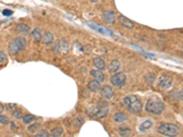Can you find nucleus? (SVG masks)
<instances>
[{
    "instance_id": "1",
    "label": "nucleus",
    "mask_w": 183,
    "mask_h": 137,
    "mask_svg": "<svg viewBox=\"0 0 183 137\" xmlns=\"http://www.w3.org/2000/svg\"><path fill=\"white\" fill-rule=\"evenodd\" d=\"M124 103L126 105L129 111L133 114H137L142 111L143 104L136 95H128L124 99Z\"/></svg>"
},
{
    "instance_id": "2",
    "label": "nucleus",
    "mask_w": 183,
    "mask_h": 137,
    "mask_svg": "<svg viewBox=\"0 0 183 137\" xmlns=\"http://www.w3.org/2000/svg\"><path fill=\"white\" fill-rule=\"evenodd\" d=\"M146 111L153 114H160L164 111V103L157 98L148 100L146 104Z\"/></svg>"
},
{
    "instance_id": "3",
    "label": "nucleus",
    "mask_w": 183,
    "mask_h": 137,
    "mask_svg": "<svg viewBox=\"0 0 183 137\" xmlns=\"http://www.w3.org/2000/svg\"><path fill=\"white\" fill-rule=\"evenodd\" d=\"M157 132L162 135L168 136V137H175L179 134V127L176 124L169 123V122H165L159 125L157 128Z\"/></svg>"
},
{
    "instance_id": "4",
    "label": "nucleus",
    "mask_w": 183,
    "mask_h": 137,
    "mask_svg": "<svg viewBox=\"0 0 183 137\" xmlns=\"http://www.w3.org/2000/svg\"><path fill=\"white\" fill-rule=\"evenodd\" d=\"M27 42L23 37H18L9 44V51L12 54H17L26 48Z\"/></svg>"
},
{
    "instance_id": "5",
    "label": "nucleus",
    "mask_w": 183,
    "mask_h": 137,
    "mask_svg": "<svg viewBox=\"0 0 183 137\" xmlns=\"http://www.w3.org/2000/svg\"><path fill=\"white\" fill-rule=\"evenodd\" d=\"M108 103L105 101H100L97 103V105L93 107V114L97 118H104L108 114Z\"/></svg>"
},
{
    "instance_id": "6",
    "label": "nucleus",
    "mask_w": 183,
    "mask_h": 137,
    "mask_svg": "<svg viewBox=\"0 0 183 137\" xmlns=\"http://www.w3.org/2000/svg\"><path fill=\"white\" fill-rule=\"evenodd\" d=\"M86 25L91 28L93 30L96 31V32H98L102 35H104V36H113V32L110 30L109 29L104 27V26H101V25L99 24H97L93 21H87L86 22Z\"/></svg>"
},
{
    "instance_id": "7",
    "label": "nucleus",
    "mask_w": 183,
    "mask_h": 137,
    "mask_svg": "<svg viewBox=\"0 0 183 137\" xmlns=\"http://www.w3.org/2000/svg\"><path fill=\"white\" fill-rule=\"evenodd\" d=\"M126 80V76L124 72H117L113 74V76L110 79V82L115 87H120L125 84Z\"/></svg>"
},
{
    "instance_id": "8",
    "label": "nucleus",
    "mask_w": 183,
    "mask_h": 137,
    "mask_svg": "<svg viewBox=\"0 0 183 137\" xmlns=\"http://www.w3.org/2000/svg\"><path fill=\"white\" fill-rule=\"evenodd\" d=\"M157 84L161 89L168 90L172 85V79H171V77H169L168 75H162L159 77V79H158Z\"/></svg>"
},
{
    "instance_id": "9",
    "label": "nucleus",
    "mask_w": 183,
    "mask_h": 137,
    "mask_svg": "<svg viewBox=\"0 0 183 137\" xmlns=\"http://www.w3.org/2000/svg\"><path fill=\"white\" fill-rule=\"evenodd\" d=\"M69 51V44L65 40L60 39L55 45L54 48V51H56L58 54H62V53H66Z\"/></svg>"
},
{
    "instance_id": "10",
    "label": "nucleus",
    "mask_w": 183,
    "mask_h": 137,
    "mask_svg": "<svg viewBox=\"0 0 183 137\" xmlns=\"http://www.w3.org/2000/svg\"><path fill=\"white\" fill-rule=\"evenodd\" d=\"M102 18H103L104 22L106 23V24H112V23H114L115 20V12L110 11V10H106V11L103 12Z\"/></svg>"
},
{
    "instance_id": "11",
    "label": "nucleus",
    "mask_w": 183,
    "mask_h": 137,
    "mask_svg": "<svg viewBox=\"0 0 183 137\" xmlns=\"http://www.w3.org/2000/svg\"><path fill=\"white\" fill-rule=\"evenodd\" d=\"M101 95L103 98L106 99V100H109L111 99L113 96H114V91H113V88L111 86L109 85H104L101 88Z\"/></svg>"
},
{
    "instance_id": "12",
    "label": "nucleus",
    "mask_w": 183,
    "mask_h": 137,
    "mask_svg": "<svg viewBox=\"0 0 183 137\" xmlns=\"http://www.w3.org/2000/svg\"><path fill=\"white\" fill-rule=\"evenodd\" d=\"M118 21H119V23L122 25V26L125 27V28L133 29L134 27H135V24H134V22L131 21L130 19H128L127 18H126V17L123 16V15H120V16L118 17Z\"/></svg>"
},
{
    "instance_id": "13",
    "label": "nucleus",
    "mask_w": 183,
    "mask_h": 137,
    "mask_svg": "<svg viewBox=\"0 0 183 137\" xmlns=\"http://www.w3.org/2000/svg\"><path fill=\"white\" fill-rule=\"evenodd\" d=\"M91 75L94 78L95 81L102 82L104 80V74L99 70H91Z\"/></svg>"
},
{
    "instance_id": "14",
    "label": "nucleus",
    "mask_w": 183,
    "mask_h": 137,
    "mask_svg": "<svg viewBox=\"0 0 183 137\" xmlns=\"http://www.w3.org/2000/svg\"><path fill=\"white\" fill-rule=\"evenodd\" d=\"M93 65L96 69H98L99 70H103L105 69V62L100 57H96V58L93 59Z\"/></svg>"
},
{
    "instance_id": "15",
    "label": "nucleus",
    "mask_w": 183,
    "mask_h": 137,
    "mask_svg": "<svg viewBox=\"0 0 183 137\" xmlns=\"http://www.w3.org/2000/svg\"><path fill=\"white\" fill-rule=\"evenodd\" d=\"M101 88V85H100V82L97 81L95 80L93 81H91L89 83H88V89L91 91V92H98Z\"/></svg>"
},
{
    "instance_id": "16",
    "label": "nucleus",
    "mask_w": 183,
    "mask_h": 137,
    "mask_svg": "<svg viewBox=\"0 0 183 137\" xmlns=\"http://www.w3.org/2000/svg\"><path fill=\"white\" fill-rule=\"evenodd\" d=\"M17 31L18 33H21V34L28 35L30 32V29H29V27L28 26V25L24 24V23H19L17 26Z\"/></svg>"
},
{
    "instance_id": "17",
    "label": "nucleus",
    "mask_w": 183,
    "mask_h": 137,
    "mask_svg": "<svg viewBox=\"0 0 183 137\" xmlns=\"http://www.w3.org/2000/svg\"><path fill=\"white\" fill-rule=\"evenodd\" d=\"M120 68V62L117 60V59H114L112 60L111 62H110V64L108 66V69H109V71L110 72H116Z\"/></svg>"
},
{
    "instance_id": "18",
    "label": "nucleus",
    "mask_w": 183,
    "mask_h": 137,
    "mask_svg": "<svg viewBox=\"0 0 183 137\" xmlns=\"http://www.w3.org/2000/svg\"><path fill=\"white\" fill-rule=\"evenodd\" d=\"M127 120V116L124 114V113H120V111H117L114 114V121L115 122H123Z\"/></svg>"
},
{
    "instance_id": "19",
    "label": "nucleus",
    "mask_w": 183,
    "mask_h": 137,
    "mask_svg": "<svg viewBox=\"0 0 183 137\" xmlns=\"http://www.w3.org/2000/svg\"><path fill=\"white\" fill-rule=\"evenodd\" d=\"M42 41H43V43L44 44H46V45H50V44H51L52 42H53V35L51 33V32H46L45 34H44V36L42 37Z\"/></svg>"
},
{
    "instance_id": "20",
    "label": "nucleus",
    "mask_w": 183,
    "mask_h": 137,
    "mask_svg": "<svg viewBox=\"0 0 183 137\" xmlns=\"http://www.w3.org/2000/svg\"><path fill=\"white\" fill-rule=\"evenodd\" d=\"M31 35L33 37V39L36 41H40L42 39V34H41V30L39 28H36L33 29V31L31 32Z\"/></svg>"
},
{
    "instance_id": "21",
    "label": "nucleus",
    "mask_w": 183,
    "mask_h": 137,
    "mask_svg": "<svg viewBox=\"0 0 183 137\" xmlns=\"http://www.w3.org/2000/svg\"><path fill=\"white\" fill-rule=\"evenodd\" d=\"M118 132H119L120 136H123V137H125V136L129 135V133H130L131 130H130V128H128L127 126L124 125V126H120V127H119Z\"/></svg>"
},
{
    "instance_id": "22",
    "label": "nucleus",
    "mask_w": 183,
    "mask_h": 137,
    "mask_svg": "<svg viewBox=\"0 0 183 137\" xmlns=\"http://www.w3.org/2000/svg\"><path fill=\"white\" fill-rule=\"evenodd\" d=\"M152 125H153L152 122L149 121V120H146V121H145V122L141 124V125H140V130H141V131H146V130L150 129V128L152 127Z\"/></svg>"
},
{
    "instance_id": "23",
    "label": "nucleus",
    "mask_w": 183,
    "mask_h": 137,
    "mask_svg": "<svg viewBox=\"0 0 183 137\" xmlns=\"http://www.w3.org/2000/svg\"><path fill=\"white\" fill-rule=\"evenodd\" d=\"M62 133H63V130H62V127H56V128L52 129L51 132V134L52 137H59Z\"/></svg>"
},
{
    "instance_id": "24",
    "label": "nucleus",
    "mask_w": 183,
    "mask_h": 137,
    "mask_svg": "<svg viewBox=\"0 0 183 137\" xmlns=\"http://www.w3.org/2000/svg\"><path fill=\"white\" fill-rule=\"evenodd\" d=\"M35 120V116L32 114H26L23 117V122L24 123H30L31 122H33Z\"/></svg>"
},
{
    "instance_id": "25",
    "label": "nucleus",
    "mask_w": 183,
    "mask_h": 137,
    "mask_svg": "<svg viewBox=\"0 0 183 137\" xmlns=\"http://www.w3.org/2000/svg\"><path fill=\"white\" fill-rule=\"evenodd\" d=\"M33 137H50L49 135V133L46 131V130H40Z\"/></svg>"
},
{
    "instance_id": "26",
    "label": "nucleus",
    "mask_w": 183,
    "mask_h": 137,
    "mask_svg": "<svg viewBox=\"0 0 183 137\" xmlns=\"http://www.w3.org/2000/svg\"><path fill=\"white\" fill-rule=\"evenodd\" d=\"M145 80L146 81L148 82V84H152L155 81V75L153 73H150V74H148L146 77H145Z\"/></svg>"
},
{
    "instance_id": "27",
    "label": "nucleus",
    "mask_w": 183,
    "mask_h": 137,
    "mask_svg": "<svg viewBox=\"0 0 183 137\" xmlns=\"http://www.w3.org/2000/svg\"><path fill=\"white\" fill-rule=\"evenodd\" d=\"M73 123H74V126H75V127L81 126L82 124L83 123V119H82V117H81V116L77 117V118L74 120V122H73Z\"/></svg>"
},
{
    "instance_id": "28",
    "label": "nucleus",
    "mask_w": 183,
    "mask_h": 137,
    "mask_svg": "<svg viewBox=\"0 0 183 137\" xmlns=\"http://www.w3.org/2000/svg\"><path fill=\"white\" fill-rule=\"evenodd\" d=\"M12 114H13V116L16 118V119H20L22 118V111L18 109L13 111V113H12Z\"/></svg>"
},
{
    "instance_id": "29",
    "label": "nucleus",
    "mask_w": 183,
    "mask_h": 137,
    "mask_svg": "<svg viewBox=\"0 0 183 137\" xmlns=\"http://www.w3.org/2000/svg\"><path fill=\"white\" fill-rule=\"evenodd\" d=\"M9 122V120L7 116L3 115V114H0V123H2V124H7Z\"/></svg>"
},
{
    "instance_id": "30",
    "label": "nucleus",
    "mask_w": 183,
    "mask_h": 137,
    "mask_svg": "<svg viewBox=\"0 0 183 137\" xmlns=\"http://www.w3.org/2000/svg\"><path fill=\"white\" fill-rule=\"evenodd\" d=\"M39 127H40V124H39V123H35V124H33V125H30L28 129H29V132L34 133L36 130H38V129H39Z\"/></svg>"
},
{
    "instance_id": "31",
    "label": "nucleus",
    "mask_w": 183,
    "mask_h": 137,
    "mask_svg": "<svg viewBox=\"0 0 183 137\" xmlns=\"http://www.w3.org/2000/svg\"><path fill=\"white\" fill-rule=\"evenodd\" d=\"M6 59H7V55H6V53L0 51V63L4 62Z\"/></svg>"
},
{
    "instance_id": "32",
    "label": "nucleus",
    "mask_w": 183,
    "mask_h": 137,
    "mask_svg": "<svg viewBox=\"0 0 183 137\" xmlns=\"http://www.w3.org/2000/svg\"><path fill=\"white\" fill-rule=\"evenodd\" d=\"M2 14L6 17H8V16H11L12 14H13V11H11L9 9H4L2 11Z\"/></svg>"
},
{
    "instance_id": "33",
    "label": "nucleus",
    "mask_w": 183,
    "mask_h": 137,
    "mask_svg": "<svg viewBox=\"0 0 183 137\" xmlns=\"http://www.w3.org/2000/svg\"><path fill=\"white\" fill-rule=\"evenodd\" d=\"M92 2H93V3H95V2H97V1H99V0H91Z\"/></svg>"
}]
</instances>
